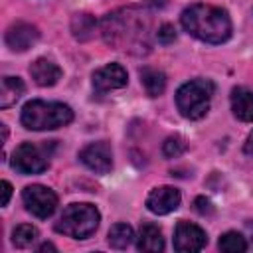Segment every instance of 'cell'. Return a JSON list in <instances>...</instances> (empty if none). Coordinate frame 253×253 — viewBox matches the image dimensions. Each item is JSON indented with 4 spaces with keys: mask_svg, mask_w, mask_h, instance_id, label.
<instances>
[{
    "mask_svg": "<svg viewBox=\"0 0 253 253\" xmlns=\"http://www.w3.org/2000/svg\"><path fill=\"white\" fill-rule=\"evenodd\" d=\"M101 34L107 45L113 49L144 55L152 47L154 20L152 14L138 6L119 8L107 14L101 22Z\"/></svg>",
    "mask_w": 253,
    "mask_h": 253,
    "instance_id": "obj_1",
    "label": "cell"
},
{
    "mask_svg": "<svg viewBox=\"0 0 253 253\" xmlns=\"http://www.w3.org/2000/svg\"><path fill=\"white\" fill-rule=\"evenodd\" d=\"M180 22L190 36L206 43H223L231 38V18L217 6L192 4L182 12Z\"/></svg>",
    "mask_w": 253,
    "mask_h": 253,
    "instance_id": "obj_2",
    "label": "cell"
},
{
    "mask_svg": "<svg viewBox=\"0 0 253 253\" xmlns=\"http://www.w3.org/2000/svg\"><path fill=\"white\" fill-rule=\"evenodd\" d=\"M22 125L28 130H53L73 121V111L65 103L57 101H28L20 115Z\"/></svg>",
    "mask_w": 253,
    "mask_h": 253,
    "instance_id": "obj_3",
    "label": "cell"
},
{
    "mask_svg": "<svg viewBox=\"0 0 253 253\" xmlns=\"http://www.w3.org/2000/svg\"><path fill=\"white\" fill-rule=\"evenodd\" d=\"M101 213L91 204H71L63 210L55 223V231L69 235L73 239H87L99 227Z\"/></svg>",
    "mask_w": 253,
    "mask_h": 253,
    "instance_id": "obj_4",
    "label": "cell"
},
{
    "mask_svg": "<svg viewBox=\"0 0 253 253\" xmlns=\"http://www.w3.org/2000/svg\"><path fill=\"white\" fill-rule=\"evenodd\" d=\"M213 83L210 79H192L176 91V107L184 119L198 121L210 111Z\"/></svg>",
    "mask_w": 253,
    "mask_h": 253,
    "instance_id": "obj_5",
    "label": "cell"
},
{
    "mask_svg": "<svg viewBox=\"0 0 253 253\" xmlns=\"http://www.w3.org/2000/svg\"><path fill=\"white\" fill-rule=\"evenodd\" d=\"M47 144L38 146L32 142H22L12 154V168L20 174H42L49 166Z\"/></svg>",
    "mask_w": 253,
    "mask_h": 253,
    "instance_id": "obj_6",
    "label": "cell"
},
{
    "mask_svg": "<svg viewBox=\"0 0 253 253\" xmlns=\"http://www.w3.org/2000/svg\"><path fill=\"white\" fill-rule=\"evenodd\" d=\"M22 200H24V206L26 210L40 217V219H45L49 217L55 208H57V196L51 188L47 186H42V184H32V186H26L24 192H22Z\"/></svg>",
    "mask_w": 253,
    "mask_h": 253,
    "instance_id": "obj_7",
    "label": "cell"
},
{
    "mask_svg": "<svg viewBox=\"0 0 253 253\" xmlns=\"http://www.w3.org/2000/svg\"><path fill=\"white\" fill-rule=\"evenodd\" d=\"M208 243V235L206 231L190 221H178L176 229H174V249L180 253H194L204 249Z\"/></svg>",
    "mask_w": 253,
    "mask_h": 253,
    "instance_id": "obj_8",
    "label": "cell"
},
{
    "mask_svg": "<svg viewBox=\"0 0 253 253\" xmlns=\"http://www.w3.org/2000/svg\"><path fill=\"white\" fill-rule=\"evenodd\" d=\"M79 160L95 174H107L113 168V150L105 140L91 142L79 152Z\"/></svg>",
    "mask_w": 253,
    "mask_h": 253,
    "instance_id": "obj_9",
    "label": "cell"
},
{
    "mask_svg": "<svg viewBox=\"0 0 253 253\" xmlns=\"http://www.w3.org/2000/svg\"><path fill=\"white\" fill-rule=\"evenodd\" d=\"M126 81H128V75L121 63H107L93 73V89L99 95L113 89H123Z\"/></svg>",
    "mask_w": 253,
    "mask_h": 253,
    "instance_id": "obj_10",
    "label": "cell"
},
{
    "mask_svg": "<svg viewBox=\"0 0 253 253\" xmlns=\"http://www.w3.org/2000/svg\"><path fill=\"white\" fill-rule=\"evenodd\" d=\"M40 40V30L28 22H16L6 30L4 42L12 51H26Z\"/></svg>",
    "mask_w": 253,
    "mask_h": 253,
    "instance_id": "obj_11",
    "label": "cell"
},
{
    "mask_svg": "<svg viewBox=\"0 0 253 253\" xmlns=\"http://www.w3.org/2000/svg\"><path fill=\"white\" fill-rule=\"evenodd\" d=\"M180 192L172 186H160V188H154L148 198H146V208L148 211L156 213V215H166L174 210H178L180 206Z\"/></svg>",
    "mask_w": 253,
    "mask_h": 253,
    "instance_id": "obj_12",
    "label": "cell"
},
{
    "mask_svg": "<svg viewBox=\"0 0 253 253\" xmlns=\"http://www.w3.org/2000/svg\"><path fill=\"white\" fill-rule=\"evenodd\" d=\"M30 75L36 85L40 87H53L61 79V69L57 63H53L47 57H38L30 65Z\"/></svg>",
    "mask_w": 253,
    "mask_h": 253,
    "instance_id": "obj_13",
    "label": "cell"
},
{
    "mask_svg": "<svg viewBox=\"0 0 253 253\" xmlns=\"http://www.w3.org/2000/svg\"><path fill=\"white\" fill-rule=\"evenodd\" d=\"M231 111L243 123H253V91L245 87L231 89Z\"/></svg>",
    "mask_w": 253,
    "mask_h": 253,
    "instance_id": "obj_14",
    "label": "cell"
},
{
    "mask_svg": "<svg viewBox=\"0 0 253 253\" xmlns=\"http://www.w3.org/2000/svg\"><path fill=\"white\" fill-rule=\"evenodd\" d=\"M136 247H138V251H144V253L162 251L164 249V239H162L160 229L154 223H144L140 227V233H138V239H136Z\"/></svg>",
    "mask_w": 253,
    "mask_h": 253,
    "instance_id": "obj_15",
    "label": "cell"
},
{
    "mask_svg": "<svg viewBox=\"0 0 253 253\" xmlns=\"http://www.w3.org/2000/svg\"><path fill=\"white\" fill-rule=\"evenodd\" d=\"M140 83L148 97H158L166 89V75L160 69L154 67H142L140 69Z\"/></svg>",
    "mask_w": 253,
    "mask_h": 253,
    "instance_id": "obj_16",
    "label": "cell"
},
{
    "mask_svg": "<svg viewBox=\"0 0 253 253\" xmlns=\"http://www.w3.org/2000/svg\"><path fill=\"white\" fill-rule=\"evenodd\" d=\"M24 81L20 77H10L6 75L2 79V89H0V107L2 109H8L12 107L22 95H24Z\"/></svg>",
    "mask_w": 253,
    "mask_h": 253,
    "instance_id": "obj_17",
    "label": "cell"
},
{
    "mask_svg": "<svg viewBox=\"0 0 253 253\" xmlns=\"http://www.w3.org/2000/svg\"><path fill=\"white\" fill-rule=\"evenodd\" d=\"M95 28H97V20H95V16H91L87 12L75 14L71 18V32H73V38L79 42L91 40L95 34Z\"/></svg>",
    "mask_w": 253,
    "mask_h": 253,
    "instance_id": "obj_18",
    "label": "cell"
},
{
    "mask_svg": "<svg viewBox=\"0 0 253 253\" xmlns=\"http://www.w3.org/2000/svg\"><path fill=\"white\" fill-rule=\"evenodd\" d=\"M107 239H109V245H111L113 249H126V247L132 243V239H134V231H132V227L126 225V223H115V225L109 229Z\"/></svg>",
    "mask_w": 253,
    "mask_h": 253,
    "instance_id": "obj_19",
    "label": "cell"
},
{
    "mask_svg": "<svg viewBox=\"0 0 253 253\" xmlns=\"http://www.w3.org/2000/svg\"><path fill=\"white\" fill-rule=\"evenodd\" d=\"M36 239H38V229H36L34 225H30V223L16 225L14 231H12V243H14L18 249L30 247Z\"/></svg>",
    "mask_w": 253,
    "mask_h": 253,
    "instance_id": "obj_20",
    "label": "cell"
},
{
    "mask_svg": "<svg viewBox=\"0 0 253 253\" xmlns=\"http://www.w3.org/2000/svg\"><path fill=\"white\" fill-rule=\"evenodd\" d=\"M219 249L221 251H227V253H243L247 249V241L241 233L237 231H227L219 237Z\"/></svg>",
    "mask_w": 253,
    "mask_h": 253,
    "instance_id": "obj_21",
    "label": "cell"
},
{
    "mask_svg": "<svg viewBox=\"0 0 253 253\" xmlns=\"http://www.w3.org/2000/svg\"><path fill=\"white\" fill-rule=\"evenodd\" d=\"M186 148H188L186 140H184L182 136L174 134V136H168V138L164 140V144H162V154H164L166 158H178L180 154L186 152Z\"/></svg>",
    "mask_w": 253,
    "mask_h": 253,
    "instance_id": "obj_22",
    "label": "cell"
},
{
    "mask_svg": "<svg viewBox=\"0 0 253 253\" xmlns=\"http://www.w3.org/2000/svg\"><path fill=\"white\" fill-rule=\"evenodd\" d=\"M156 40H158L160 43H172V42L176 40V30H174V26L162 24V26L156 30Z\"/></svg>",
    "mask_w": 253,
    "mask_h": 253,
    "instance_id": "obj_23",
    "label": "cell"
},
{
    "mask_svg": "<svg viewBox=\"0 0 253 253\" xmlns=\"http://www.w3.org/2000/svg\"><path fill=\"white\" fill-rule=\"evenodd\" d=\"M194 210H196L200 215H208V213H211V211H213V206H211V202H210L208 198L200 196V198H196V200H194Z\"/></svg>",
    "mask_w": 253,
    "mask_h": 253,
    "instance_id": "obj_24",
    "label": "cell"
},
{
    "mask_svg": "<svg viewBox=\"0 0 253 253\" xmlns=\"http://www.w3.org/2000/svg\"><path fill=\"white\" fill-rule=\"evenodd\" d=\"M2 206H8V202H10V196H12V186H10V182H6V180H2Z\"/></svg>",
    "mask_w": 253,
    "mask_h": 253,
    "instance_id": "obj_25",
    "label": "cell"
},
{
    "mask_svg": "<svg viewBox=\"0 0 253 253\" xmlns=\"http://www.w3.org/2000/svg\"><path fill=\"white\" fill-rule=\"evenodd\" d=\"M245 152H247L249 156H253V130L249 132V136H247V140H245Z\"/></svg>",
    "mask_w": 253,
    "mask_h": 253,
    "instance_id": "obj_26",
    "label": "cell"
},
{
    "mask_svg": "<svg viewBox=\"0 0 253 253\" xmlns=\"http://www.w3.org/2000/svg\"><path fill=\"white\" fill-rule=\"evenodd\" d=\"M144 4H148L152 8H164L168 4V0H144Z\"/></svg>",
    "mask_w": 253,
    "mask_h": 253,
    "instance_id": "obj_27",
    "label": "cell"
},
{
    "mask_svg": "<svg viewBox=\"0 0 253 253\" xmlns=\"http://www.w3.org/2000/svg\"><path fill=\"white\" fill-rule=\"evenodd\" d=\"M38 251H57V249H55L53 243H42V245L38 247Z\"/></svg>",
    "mask_w": 253,
    "mask_h": 253,
    "instance_id": "obj_28",
    "label": "cell"
},
{
    "mask_svg": "<svg viewBox=\"0 0 253 253\" xmlns=\"http://www.w3.org/2000/svg\"><path fill=\"white\" fill-rule=\"evenodd\" d=\"M0 128H2V142H6V138H8V128H6V125H0Z\"/></svg>",
    "mask_w": 253,
    "mask_h": 253,
    "instance_id": "obj_29",
    "label": "cell"
}]
</instances>
